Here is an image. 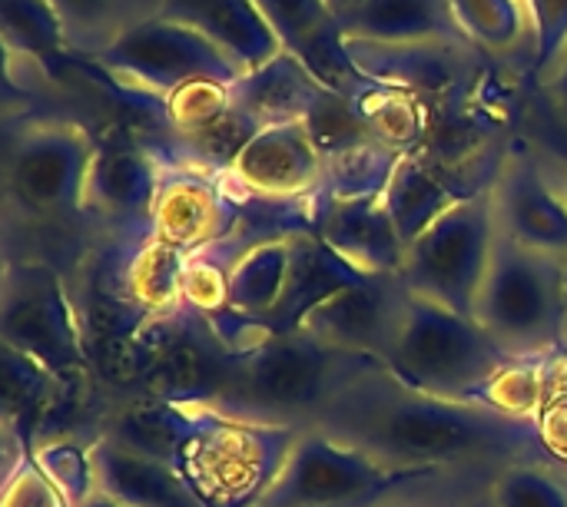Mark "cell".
<instances>
[{
  "label": "cell",
  "mask_w": 567,
  "mask_h": 507,
  "mask_svg": "<svg viewBox=\"0 0 567 507\" xmlns=\"http://www.w3.org/2000/svg\"><path fill=\"white\" fill-rule=\"evenodd\" d=\"M395 472L449 465H515L542 452L532 412L492 402H452L402 385L385 365L355 372L309 425Z\"/></svg>",
  "instance_id": "1"
},
{
  "label": "cell",
  "mask_w": 567,
  "mask_h": 507,
  "mask_svg": "<svg viewBox=\"0 0 567 507\" xmlns=\"http://www.w3.org/2000/svg\"><path fill=\"white\" fill-rule=\"evenodd\" d=\"M419 472H395L375 458L329 438L326 432L302 428L286 455L282 472L256 507H342L389 495Z\"/></svg>",
  "instance_id": "8"
},
{
  "label": "cell",
  "mask_w": 567,
  "mask_h": 507,
  "mask_svg": "<svg viewBox=\"0 0 567 507\" xmlns=\"http://www.w3.org/2000/svg\"><path fill=\"white\" fill-rule=\"evenodd\" d=\"M522 365L472 315H458L429 299L412 296L402 335L385 369L409 389L452 399L492 402V392Z\"/></svg>",
  "instance_id": "3"
},
{
  "label": "cell",
  "mask_w": 567,
  "mask_h": 507,
  "mask_svg": "<svg viewBox=\"0 0 567 507\" xmlns=\"http://www.w3.org/2000/svg\"><path fill=\"white\" fill-rule=\"evenodd\" d=\"M412 306V292L402 276H362L359 282L339 289L322 306H316L299 329L322 339L326 345L372 359L379 365L389 362L405 315Z\"/></svg>",
  "instance_id": "11"
},
{
  "label": "cell",
  "mask_w": 567,
  "mask_h": 507,
  "mask_svg": "<svg viewBox=\"0 0 567 507\" xmlns=\"http://www.w3.org/2000/svg\"><path fill=\"white\" fill-rule=\"evenodd\" d=\"M159 186L163 179L143 149L130 143H106L96 146L83 189V206L106 216H133V213L153 216Z\"/></svg>",
  "instance_id": "20"
},
{
  "label": "cell",
  "mask_w": 567,
  "mask_h": 507,
  "mask_svg": "<svg viewBox=\"0 0 567 507\" xmlns=\"http://www.w3.org/2000/svg\"><path fill=\"white\" fill-rule=\"evenodd\" d=\"M259 13L276 30L286 53L302 60L329 90V73H336V56L346 53L339 27L326 7V0H252Z\"/></svg>",
  "instance_id": "22"
},
{
  "label": "cell",
  "mask_w": 567,
  "mask_h": 507,
  "mask_svg": "<svg viewBox=\"0 0 567 507\" xmlns=\"http://www.w3.org/2000/svg\"><path fill=\"white\" fill-rule=\"evenodd\" d=\"M80 507H123V505H116V501H110V498H103V495H86L83 501H80Z\"/></svg>",
  "instance_id": "32"
},
{
  "label": "cell",
  "mask_w": 567,
  "mask_h": 507,
  "mask_svg": "<svg viewBox=\"0 0 567 507\" xmlns=\"http://www.w3.org/2000/svg\"><path fill=\"white\" fill-rule=\"evenodd\" d=\"M495 242L498 219L492 193L465 196L405 249L399 276L412 296L475 319Z\"/></svg>",
  "instance_id": "6"
},
{
  "label": "cell",
  "mask_w": 567,
  "mask_h": 507,
  "mask_svg": "<svg viewBox=\"0 0 567 507\" xmlns=\"http://www.w3.org/2000/svg\"><path fill=\"white\" fill-rule=\"evenodd\" d=\"M156 239L169 249H193L209 242L223 229V203L209 183L199 176L163 179L153 206Z\"/></svg>",
  "instance_id": "24"
},
{
  "label": "cell",
  "mask_w": 567,
  "mask_h": 507,
  "mask_svg": "<svg viewBox=\"0 0 567 507\" xmlns=\"http://www.w3.org/2000/svg\"><path fill=\"white\" fill-rule=\"evenodd\" d=\"M382 199L399 229L402 246L409 249L439 216H445L465 196L449 189L419 156L405 153V156H395V166L382 186Z\"/></svg>",
  "instance_id": "23"
},
{
  "label": "cell",
  "mask_w": 567,
  "mask_h": 507,
  "mask_svg": "<svg viewBox=\"0 0 567 507\" xmlns=\"http://www.w3.org/2000/svg\"><path fill=\"white\" fill-rule=\"evenodd\" d=\"M96 146L80 123H30L7 146V193L30 216H60L83 206Z\"/></svg>",
  "instance_id": "9"
},
{
  "label": "cell",
  "mask_w": 567,
  "mask_h": 507,
  "mask_svg": "<svg viewBox=\"0 0 567 507\" xmlns=\"http://www.w3.org/2000/svg\"><path fill=\"white\" fill-rule=\"evenodd\" d=\"M492 199L498 236L538 252L567 256V199L548 186L535 159L515 156L502 169Z\"/></svg>",
  "instance_id": "15"
},
{
  "label": "cell",
  "mask_w": 567,
  "mask_h": 507,
  "mask_svg": "<svg viewBox=\"0 0 567 507\" xmlns=\"http://www.w3.org/2000/svg\"><path fill=\"white\" fill-rule=\"evenodd\" d=\"M362 272H355L349 262H342L319 236L296 232L292 236V266L286 279V292L272 312V319L262 325V332H292L302 325V319L322 306L339 289L359 282Z\"/></svg>",
  "instance_id": "19"
},
{
  "label": "cell",
  "mask_w": 567,
  "mask_h": 507,
  "mask_svg": "<svg viewBox=\"0 0 567 507\" xmlns=\"http://www.w3.org/2000/svg\"><path fill=\"white\" fill-rule=\"evenodd\" d=\"M0 339L40 369H76L80 335L60 276L47 262H10L0 289Z\"/></svg>",
  "instance_id": "10"
},
{
  "label": "cell",
  "mask_w": 567,
  "mask_h": 507,
  "mask_svg": "<svg viewBox=\"0 0 567 507\" xmlns=\"http://www.w3.org/2000/svg\"><path fill=\"white\" fill-rule=\"evenodd\" d=\"M326 149L309 123L259 126L233 159V173L246 189L262 196H299L326 176Z\"/></svg>",
  "instance_id": "13"
},
{
  "label": "cell",
  "mask_w": 567,
  "mask_h": 507,
  "mask_svg": "<svg viewBox=\"0 0 567 507\" xmlns=\"http://www.w3.org/2000/svg\"><path fill=\"white\" fill-rule=\"evenodd\" d=\"M123 0H50V7L60 13V20L66 23L70 43L80 40H100V46H106L103 33L106 27L116 20ZM96 46V50H100Z\"/></svg>",
  "instance_id": "29"
},
{
  "label": "cell",
  "mask_w": 567,
  "mask_h": 507,
  "mask_svg": "<svg viewBox=\"0 0 567 507\" xmlns=\"http://www.w3.org/2000/svg\"><path fill=\"white\" fill-rule=\"evenodd\" d=\"M365 365H372V359L339 352L306 329L259 332L226 352L219 379L199 408L236 422L302 432V425L309 428L322 405Z\"/></svg>",
  "instance_id": "2"
},
{
  "label": "cell",
  "mask_w": 567,
  "mask_h": 507,
  "mask_svg": "<svg viewBox=\"0 0 567 507\" xmlns=\"http://www.w3.org/2000/svg\"><path fill=\"white\" fill-rule=\"evenodd\" d=\"M0 33L10 56H27L47 70L66 63V46H73L50 0H0Z\"/></svg>",
  "instance_id": "25"
},
{
  "label": "cell",
  "mask_w": 567,
  "mask_h": 507,
  "mask_svg": "<svg viewBox=\"0 0 567 507\" xmlns=\"http://www.w3.org/2000/svg\"><path fill=\"white\" fill-rule=\"evenodd\" d=\"M329 96L332 90L286 50L229 86L233 110H239L252 126L306 123Z\"/></svg>",
  "instance_id": "16"
},
{
  "label": "cell",
  "mask_w": 567,
  "mask_h": 507,
  "mask_svg": "<svg viewBox=\"0 0 567 507\" xmlns=\"http://www.w3.org/2000/svg\"><path fill=\"white\" fill-rule=\"evenodd\" d=\"M355 3H359V0H326V7H329V13H332L336 23H339V17H346Z\"/></svg>",
  "instance_id": "31"
},
{
  "label": "cell",
  "mask_w": 567,
  "mask_h": 507,
  "mask_svg": "<svg viewBox=\"0 0 567 507\" xmlns=\"http://www.w3.org/2000/svg\"><path fill=\"white\" fill-rule=\"evenodd\" d=\"M535 30V70L561 60L567 50V0H525Z\"/></svg>",
  "instance_id": "28"
},
{
  "label": "cell",
  "mask_w": 567,
  "mask_h": 507,
  "mask_svg": "<svg viewBox=\"0 0 567 507\" xmlns=\"http://www.w3.org/2000/svg\"><path fill=\"white\" fill-rule=\"evenodd\" d=\"M93 492L123 507H206L186 475L153 455H143L113 435L86 448Z\"/></svg>",
  "instance_id": "14"
},
{
  "label": "cell",
  "mask_w": 567,
  "mask_h": 507,
  "mask_svg": "<svg viewBox=\"0 0 567 507\" xmlns=\"http://www.w3.org/2000/svg\"><path fill=\"white\" fill-rule=\"evenodd\" d=\"M316 236L362 276H395L405 259V246L382 193L329 196Z\"/></svg>",
  "instance_id": "12"
},
{
  "label": "cell",
  "mask_w": 567,
  "mask_h": 507,
  "mask_svg": "<svg viewBox=\"0 0 567 507\" xmlns=\"http://www.w3.org/2000/svg\"><path fill=\"white\" fill-rule=\"evenodd\" d=\"M548 93H551L555 106L561 110V116L567 120V50L561 53V60H558V70H555V76L548 80Z\"/></svg>",
  "instance_id": "30"
},
{
  "label": "cell",
  "mask_w": 567,
  "mask_h": 507,
  "mask_svg": "<svg viewBox=\"0 0 567 507\" xmlns=\"http://www.w3.org/2000/svg\"><path fill=\"white\" fill-rule=\"evenodd\" d=\"M336 27L342 43L375 46H425L462 37L449 0H359Z\"/></svg>",
  "instance_id": "18"
},
{
  "label": "cell",
  "mask_w": 567,
  "mask_h": 507,
  "mask_svg": "<svg viewBox=\"0 0 567 507\" xmlns=\"http://www.w3.org/2000/svg\"><path fill=\"white\" fill-rule=\"evenodd\" d=\"M93 495V475L86 452L76 448H47L37 458H20L17 468L7 472L3 505L0 507H80Z\"/></svg>",
  "instance_id": "21"
},
{
  "label": "cell",
  "mask_w": 567,
  "mask_h": 507,
  "mask_svg": "<svg viewBox=\"0 0 567 507\" xmlns=\"http://www.w3.org/2000/svg\"><path fill=\"white\" fill-rule=\"evenodd\" d=\"M159 17L186 23L252 73L282 53V43L252 0H163Z\"/></svg>",
  "instance_id": "17"
},
{
  "label": "cell",
  "mask_w": 567,
  "mask_h": 507,
  "mask_svg": "<svg viewBox=\"0 0 567 507\" xmlns=\"http://www.w3.org/2000/svg\"><path fill=\"white\" fill-rule=\"evenodd\" d=\"M93 60L110 76L163 96H176L199 83L233 86L246 76L243 66L209 37L159 13L120 27L113 40L93 53Z\"/></svg>",
  "instance_id": "7"
},
{
  "label": "cell",
  "mask_w": 567,
  "mask_h": 507,
  "mask_svg": "<svg viewBox=\"0 0 567 507\" xmlns=\"http://www.w3.org/2000/svg\"><path fill=\"white\" fill-rule=\"evenodd\" d=\"M475 322L518 362L555 352L567 329V256L498 236Z\"/></svg>",
  "instance_id": "4"
},
{
  "label": "cell",
  "mask_w": 567,
  "mask_h": 507,
  "mask_svg": "<svg viewBox=\"0 0 567 507\" xmlns=\"http://www.w3.org/2000/svg\"><path fill=\"white\" fill-rule=\"evenodd\" d=\"M193 408L179 472L206 507H256L272 488L299 428H272Z\"/></svg>",
  "instance_id": "5"
},
{
  "label": "cell",
  "mask_w": 567,
  "mask_h": 507,
  "mask_svg": "<svg viewBox=\"0 0 567 507\" xmlns=\"http://www.w3.org/2000/svg\"><path fill=\"white\" fill-rule=\"evenodd\" d=\"M498 507H567V488L532 462L505 465L495 482Z\"/></svg>",
  "instance_id": "27"
},
{
  "label": "cell",
  "mask_w": 567,
  "mask_h": 507,
  "mask_svg": "<svg viewBox=\"0 0 567 507\" xmlns=\"http://www.w3.org/2000/svg\"><path fill=\"white\" fill-rule=\"evenodd\" d=\"M449 10L465 40L495 53L515 50L532 27L525 0H449Z\"/></svg>",
  "instance_id": "26"
}]
</instances>
